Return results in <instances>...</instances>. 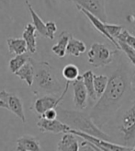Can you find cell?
Instances as JSON below:
<instances>
[{"instance_id": "1", "label": "cell", "mask_w": 135, "mask_h": 151, "mask_svg": "<svg viewBox=\"0 0 135 151\" xmlns=\"http://www.w3.org/2000/svg\"><path fill=\"white\" fill-rule=\"evenodd\" d=\"M131 88V76L128 65L121 62L109 78L107 87L99 101L90 111L93 122L102 128L114 116Z\"/></svg>"}, {"instance_id": "2", "label": "cell", "mask_w": 135, "mask_h": 151, "mask_svg": "<svg viewBox=\"0 0 135 151\" xmlns=\"http://www.w3.org/2000/svg\"><path fill=\"white\" fill-rule=\"evenodd\" d=\"M31 61L34 68L33 81L31 86L33 93L36 96L59 93L62 86L51 64L46 61H35L32 58Z\"/></svg>"}, {"instance_id": "3", "label": "cell", "mask_w": 135, "mask_h": 151, "mask_svg": "<svg viewBox=\"0 0 135 151\" xmlns=\"http://www.w3.org/2000/svg\"><path fill=\"white\" fill-rule=\"evenodd\" d=\"M57 118L71 127V129H74L80 132H83L88 134L94 135L96 137L102 138L105 140H109L110 137L104 133L101 128H99L90 117L89 113L84 112L82 111L74 110H66L60 107H56Z\"/></svg>"}, {"instance_id": "4", "label": "cell", "mask_w": 135, "mask_h": 151, "mask_svg": "<svg viewBox=\"0 0 135 151\" xmlns=\"http://www.w3.org/2000/svg\"><path fill=\"white\" fill-rule=\"evenodd\" d=\"M118 51H111L105 44L95 42L87 52L88 63L94 67H104L113 61Z\"/></svg>"}, {"instance_id": "5", "label": "cell", "mask_w": 135, "mask_h": 151, "mask_svg": "<svg viewBox=\"0 0 135 151\" xmlns=\"http://www.w3.org/2000/svg\"><path fill=\"white\" fill-rule=\"evenodd\" d=\"M70 86V82L67 81L64 86V91L60 94V96H55L54 94H45L41 96H37V99L33 101L31 110L38 115V118H41V115L49 109L51 108H56L59 106L60 102H61L64 96L66 95L68 88Z\"/></svg>"}, {"instance_id": "6", "label": "cell", "mask_w": 135, "mask_h": 151, "mask_svg": "<svg viewBox=\"0 0 135 151\" xmlns=\"http://www.w3.org/2000/svg\"><path fill=\"white\" fill-rule=\"evenodd\" d=\"M0 108H4L13 112L22 122H26L23 102L14 92H9L5 89L0 90Z\"/></svg>"}, {"instance_id": "7", "label": "cell", "mask_w": 135, "mask_h": 151, "mask_svg": "<svg viewBox=\"0 0 135 151\" xmlns=\"http://www.w3.org/2000/svg\"><path fill=\"white\" fill-rule=\"evenodd\" d=\"M119 131L123 134L126 144L135 141V102L123 114Z\"/></svg>"}, {"instance_id": "8", "label": "cell", "mask_w": 135, "mask_h": 151, "mask_svg": "<svg viewBox=\"0 0 135 151\" xmlns=\"http://www.w3.org/2000/svg\"><path fill=\"white\" fill-rule=\"evenodd\" d=\"M71 1L93 14L102 22L106 23L108 21V16L105 9V0H71Z\"/></svg>"}, {"instance_id": "9", "label": "cell", "mask_w": 135, "mask_h": 151, "mask_svg": "<svg viewBox=\"0 0 135 151\" xmlns=\"http://www.w3.org/2000/svg\"><path fill=\"white\" fill-rule=\"evenodd\" d=\"M37 126L41 133H51V134H64L69 132L71 127L66 124L63 123L59 119L54 120H48L45 118H39L37 122Z\"/></svg>"}, {"instance_id": "10", "label": "cell", "mask_w": 135, "mask_h": 151, "mask_svg": "<svg viewBox=\"0 0 135 151\" xmlns=\"http://www.w3.org/2000/svg\"><path fill=\"white\" fill-rule=\"evenodd\" d=\"M72 85L74 88V103L78 110H85L87 106V91L84 85L82 77H79L72 81Z\"/></svg>"}, {"instance_id": "11", "label": "cell", "mask_w": 135, "mask_h": 151, "mask_svg": "<svg viewBox=\"0 0 135 151\" xmlns=\"http://www.w3.org/2000/svg\"><path fill=\"white\" fill-rule=\"evenodd\" d=\"M76 7H77V9H78L80 12L83 13V14L85 15V16L89 19V21L91 22L92 25H93V27L96 29L97 32H99V33H101L105 38H107V39H108L109 42H111L112 43H113V44L115 45L116 49L119 50V44H118L117 40H115L114 38H112V37L109 34V32H107L106 28H105V22H102L100 19H99L96 16H94L93 14H91L90 12H88L87 10H86L85 9H83V7L78 6H76Z\"/></svg>"}, {"instance_id": "12", "label": "cell", "mask_w": 135, "mask_h": 151, "mask_svg": "<svg viewBox=\"0 0 135 151\" xmlns=\"http://www.w3.org/2000/svg\"><path fill=\"white\" fill-rule=\"evenodd\" d=\"M16 149L18 151H39L41 150V147L39 139L34 135L25 134L18 138Z\"/></svg>"}, {"instance_id": "13", "label": "cell", "mask_w": 135, "mask_h": 151, "mask_svg": "<svg viewBox=\"0 0 135 151\" xmlns=\"http://www.w3.org/2000/svg\"><path fill=\"white\" fill-rule=\"evenodd\" d=\"M36 29L32 23H28L25 26V29L22 33V38L24 39L27 50L31 54H35L37 51V40H36Z\"/></svg>"}, {"instance_id": "14", "label": "cell", "mask_w": 135, "mask_h": 151, "mask_svg": "<svg viewBox=\"0 0 135 151\" xmlns=\"http://www.w3.org/2000/svg\"><path fill=\"white\" fill-rule=\"evenodd\" d=\"M57 150L60 151H78L79 144L76 135L72 133H64L63 137L58 142Z\"/></svg>"}, {"instance_id": "15", "label": "cell", "mask_w": 135, "mask_h": 151, "mask_svg": "<svg viewBox=\"0 0 135 151\" xmlns=\"http://www.w3.org/2000/svg\"><path fill=\"white\" fill-rule=\"evenodd\" d=\"M86 51V46L84 42L76 39L72 34L69 38L68 43L66 46V55L74 57H78Z\"/></svg>"}, {"instance_id": "16", "label": "cell", "mask_w": 135, "mask_h": 151, "mask_svg": "<svg viewBox=\"0 0 135 151\" xmlns=\"http://www.w3.org/2000/svg\"><path fill=\"white\" fill-rule=\"evenodd\" d=\"M17 77L19 78V79L26 82V84L31 87L32 85L33 81V76H34V68L33 65L31 61V57H29V61H27L20 68L14 73Z\"/></svg>"}, {"instance_id": "17", "label": "cell", "mask_w": 135, "mask_h": 151, "mask_svg": "<svg viewBox=\"0 0 135 151\" xmlns=\"http://www.w3.org/2000/svg\"><path fill=\"white\" fill-rule=\"evenodd\" d=\"M71 34L67 32H62L61 34L59 35V39L57 43H55L54 46L51 47L52 52L60 58H63L66 55V46L68 43L69 38Z\"/></svg>"}, {"instance_id": "18", "label": "cell", "mask_w": 135, "mask_h": 151, "mask_svg": "<svg viewBox=\"0 0 135 151\" xmlns=\"http://www.w3.org/2000/svg\"><path fill=\"white\" fill-rule=\"evenodd\" d=\"M9 51L12 55H21L27 52V45L23 38H9L6 40Z\"/></svg>"}, {"instance_id": "19", "label": "cell", "mask_w": 135, "mask_h": 151, "mask_svg": "<svg viewBox=\"0 0 135 151\" xmlns=\"http://www.w3.org/2000/svg\"><path fill=\"white\" fill-rule=\"evenodd\" d=\"M26 5L28 6V9L31 13V16L32 19V24L36 29V32H38L40 35H41L44 38H47V32H46V27H45V23L42 21V19L40 18V16L37 14L33 9L32 5L29 3V1L26 0Z\"/></svg>"}, {"instance_id": "20", "label": "cell", "mask_w": 135, "mask_h": 151, "mask_svg": "<svg viewBox=\"0 0 135 151\" xmlns=\"http://www.w3.org/2000/svg\"><path fill=\"white\" fill-rule=\"evenodd\" d=\"M93 75H94V73L91 70H88V71H86L83 75L81 76V77H82V79H83L84 85L86 87L88 97L90 98V100H91L92 101H95L97 100V97H96V94L95 89H94Z\"/></svg>"}, {"instance_id": "21", "label": "cell", "mask_w": 135, "mask_h": 151, "mask_svg": "<svg viewBox=\"0 0 135 151\" xmlns=\"http://www.w3.org/2000/svg\"><path fill=\"white\" fill-rule=\"evenodd\" d=\"M109 78L104 75H93V83H94V89L96 94L97 99L102 95L105 88L107 87Z\"/></svg>"}, {"instance_id": "22", "label": "cell", "mask_w": 135, "mask_h": 151, "mask_svg": "<svg viewBox=\"0 0 135 151\" xmlns=\"http://www.w3.org/2000/svg\"><path fill=\"white\" fill-rule=\"evenodd\" d=\"M29 55L25 54H21V55H15L12 59H10V61L9 63V68L12 73H15L18 71L20 67L23 65L27 61H29Z\"/></svg>"}, {"instance_id": "23", "label": "cell", "mask_w": 135, "mask_h": 151, "mask_svg": "<svg viewBox=\"0 0 135 151\" xmlns=\"http://www.w3.org/2000/svg\"><path fill=\"white\" fill-rule=\"evenodd\" d=\"M62 75L67 81L72 82L79 77V69L76 65H66L62 71Z\"/></svg>"}, {"instance_id": "24", "label": "cell", "mask_w": 135, "mask_h": 151, "mask_svg": "<svg viewBox=\"0 0 135 151\" xmlns=\"http://www.w3.org/2000/svg\"><path fill=\"white\" fill-rule=\"evenodd\" d=\"M116 40H121V41L127 42L131 47H132L135 50V36L131 35L128 31H126V29H122L121 32L119 34Z\"/></svg>"}, {"instance_id": "25", "label": "cell", "mask_w": 135, "mask_h": 151, "mask_svg": "<svg viewBox=\"0 0 135 151\" xmlns=\"http://www.w3.org/2000/svg\"><path fill=\"white\" fill-rule=\"evenodd\" d=\"M105 28H106L107 32H109V34L114 38L116 40L117 37L119 36V34L121 32V31L123 29V27L121 25H118V24H109V23H105Z\"/></svg>"}, {"instance_id": "26", "label": "cell", "mask_w": 135, "mask_h": 151, "mask_svg": "<svg viewBox=\"0 0 135 151\" xmlns=\"http://www.w3.org/2000/svg\"><path fill=\"white\" fill-rule=\"evenodd\" d=\"M117 42L119 44V50L123 51L127 57L128 56H135V50L132 47H131L128 43L123 42V41H121V40H117Z\"/></svg>"}, {"instance_id": "27", "label": "cell", "mask_w": 135, "mask_h": 151, "mask_svg": "<svg viewBox=\"0 0 135 151\" xmlns=\"http://www.w3.org/2000/svg\"><path fill=\"white\" fill-rule=\"evenodd\" d=\"M45 27H46V32H47V38L50 40H54L55 32H57V26L56 23L54 21H48L45 23Z\"/></svg>"}, {"instance_id": "28", "label": "cell", "mask_w": 135, "mask_h": 151, "mask_svg": "<svg viewBox=\"0 0 135 151\" xmlns=\"http://www.w3.org/2000/svg\"><path fill=\"white\" fill-rule=\"evenodd\" d=\"M79 149L81 150H95V151H100L95 145H93L91 142H89L87 140H85L81 143V145L79 146Z\"/></svg>"}, {"instance_id": "29", "label": "cell", "mask_w": 135, "mask_h": 151, "mask_svg": "<svg viewBox=\"0 0 135 151\" xmlns=\"http://www.w3.org/2000/svg\"><path fill=\"white\" fill-rule=\"evenodd\" d=\"M42 118L48 119V120H54L57 118V111L56 108H51L44 111V113L41 115Z\"/></svg>"}, {"instance_id": "30", "label": "cell", "mask_w": 135, "mask_h": 151, "mask_svg": "<svg viewBox=\"0 0 135 151\" xmlns=\"http://www.w3.org/2000/svg\"><path fill=\"white\" fill-rule=\"evenodd\" d=\"M131 88L135 93V73L131 77Z\"/></svg>"}, {"instance_id": "31", "label": "cell", "mask_w": 135, "mask_h": 151, "mask_svg": "<svg viewBox=\"0 0 135 151\" xmlns=\"http://www.w3.org/2000/svg\"><path fill=\"white\" fill-rule=\"evenodd\" d=\"M128 59L131 61V63L135 66V56H128Z\"/></svg>"}]
</instances>
